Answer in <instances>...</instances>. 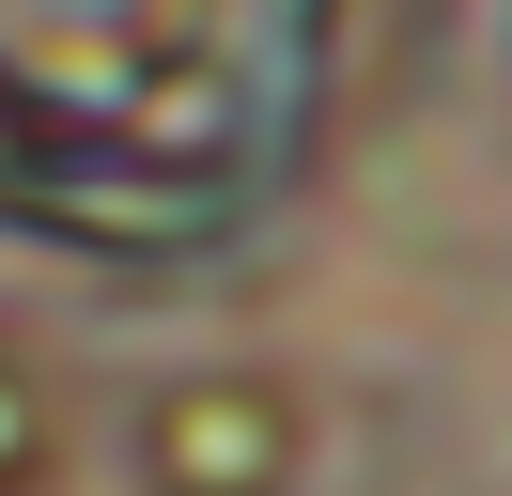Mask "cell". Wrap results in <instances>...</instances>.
<instances>
[{
    "mask_svg": "<svg viewBox=\"0 0 512 496\" xmlns=\"http://www.w3.org/2000/svg\"><path fill=\"white\" fill-rule=\"evenodd\" d=\"M295 465H311V419H295L280 372H187L140 419V481L156 496H295Z\"/></svg>",
    "mask_w": 512,
    "mask_h": 496,
    "instance_id": "6da1fadb",
    "label": "cell"
},
{
    "mask_svg": "<svg viewBox=\"0 0 512 496\" xmlns=\"http://www.w3.org/2000/svg\"><path fill=\"white\" fill-rule=\"evenodd\" d=\"M47 481V403H32V372L0 357V496H32Z\"/></svg>",
    "mask_w": 512,
    "mask_h": 496,
    "instance_id": "7a4b0ae2",
    "label": "cell"
}]
</instances>
